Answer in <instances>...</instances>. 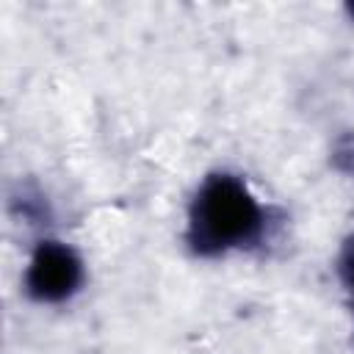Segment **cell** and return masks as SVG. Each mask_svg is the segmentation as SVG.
I'll return each instance as SVG.
<instances>
[{
  "label": "cell",
  "instance_id": "1",
  "mask_svg": "<svg viewBox=\"0 0 354 354\" xmlns=\"http://www.w3.org/2000/svg\"><path fill=\"white\" fill-rule=\"evenodd\" d=\"M268 235V210L252 185L235 171H210L191 194L185 213V246L205 260L246 252Z\"/></svg>",
  "mask_w": 354,
  "mask_h": 354
},
{
  "label": "cell",
  "instance_id": "2",
  "mask_svg": "<svg viewBox=\"0 0 354 354\" xmlns=\"http://www.w3.org/2000/svg\"><path fill=\"white\" fill-rule=\"evenodd\" d=\"M86 285V263L80 252L61 238H41L30 249L22 274V290L30 301L58 307L72 301Z\"/></svg>",
  "mask_w": 354,
  "mask_h": 354
},
{
  "label": "cell",
  "instance_id": "3",
  "mask_svg": "<svg viewBox=\"0 0 354 354\" xmlns=\"http://www.w3.org/2000/svg\"><path fill=\"white\" fill-rule=\"evenodd\" d=\"M337 274H340V282L348 293V301H351V310H354V232L343 241L340 246V254H337Z\"/></svg>",
  "mask_w": 354,
  "mask_h": 354
},
{
  "label": "cell",
  "instance_id": "4",
  "mask_svg": "<svg viewBox=\"0 0 354 354\" xmlns=\"http://www.w3.org/2000/svg\"><path fill=\"white\" fill-rule=\"evenodd\" d=\"M343 14H346V17H348V22L354 25V0H348V3L343 6Z\"/></svg>",
  "mask_w": 354,
  "mask_h": 354
}]
</instances>
